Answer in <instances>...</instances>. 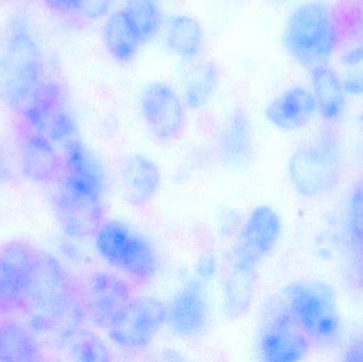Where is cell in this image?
Here are the masks:
<instances>
[{
	"instance_id": "1",
	"label": "cell",
	"mask_w": 363,
	"mask_h": 362,
	"mask_svg": "<svg viewBox=\"0 0 363 362\" xmlns=\"http://www.w3.org/2000/svg\"><path fill=\"white\" fill-rule=\"evenodd\" d=\"M28 314L38 331L61 329L72 336L89 319L84 287L55 256L40 252L28 286Z\"/></svg>"
},
{
	"instance_id": "2",
	"label": "cell",
	"mask_w": 363,
	"mask_h": 362,
	"mask_svg": "<svg viewBox=\"0 0 363 362\" xmlns=\"http://www.w3.org/2000/svg\"><path fill=\"white\" fill-rule=\"evenodd\" d=\"M0 80L4 101L21 115L44 82V62L40 45L26 19L9 23L0 55Z\"/></svg>"
},
{
	"instance_id": "3",
	"label": "cell",
	"mask_w": 363,
	"mask_h": 362,
	"mask_svg": "<svg viewBox=\"0 0 363 362\" xmlns=\"http://www.w3.org/2000/svg\"><path fill=\"white\" fill-rule=\"evenodd\" d=\"M283 44L303 67L311 70L328 63L339 46L332 6L313 0L294 9L284 28Z\"/></svg>"
},
{
	"instance_id": "4",
	"label": "cell",
	"mask_w": 363,
	"mask_h": 362,
	"mask_svg": "<svg viewBox=\"0 0 363 362\" xmlns=\"http://www.w3.org/2000/svg\"><path fill=\"white\" fill-rule=\"evenodd\" d=\"M283 298L311 344L332 346L341 337L336 291L322 281H298L288 285Z\"/></svg>"
},
{
	"instance_id": "5",
	"label": "cell",
	"mask_w": 363,
	"mask_h": 362,
	"mask_svg": "<svg viewBox=\"0 0 363 362\" xmlns=\"http://www.w3.org/2000/svg\"><path fill=\"white\" fill-rule=\"evenodd\" d=\"M342 171V148L333 131L323 132L315 142L298 148L289 161L290 181L303 197L330 193L340 182Z\"/></svg>"
},
{
	"instance_id": "6",
	"label": "cell",
	"mask_w": 363,
	"mask_h": 362,
	"mask_svg": "<svg viewBox=\"0 0 363 362\" xmlns=\"http://www.w3.org/2000/svg\"><path fill=\"white\" fill-rule=\"evenodd\" d=\"M100 255L135 284H146L157 276L160 257L153 244L121 221L104 223L96 234Z\"/></svg>"
},
{
	"instance_id": "7",
	"label": "cell",
	"mask_w": 363,
	"mask_h": 362,
	"mask_svg": "<svg viewBox=\"0 0 363 362\" xmlns=\"http://www.w3.org/2000/svg\"><path fill=\"white\" fill-rule=\"evenodd\" d=\"M19 116L25 125L46 136L55 146L65 149L80 140L67 96L55 81L45 80Z\"/></svg>"
},
{
	"instance_id": "8",
	"label": "cell",
	"mask_w": 363,
	"mask_h": 362,
	"mask_svg": "<svg viewBox=\"0 0 363 362\" xmlns=\"http://www.w3.org/2000/svg\"><path fill=\"white\" fill-rule=\"evenodd\" d=\"M311 341L290 312L284 298L267 304L258 338V354L264 361L292 362L304 358Z\"/></svg>"
},
{
	"instance_id": "9",
	"label": "cell",
	"mask_w": 363,
	"mask_h": 362,
	"mask_svg": "<svg viewBox=\"0 0 363 362\" xmlns=\"http://www.w3.org/2000/svg\"><path fill=\"white\" fill-rule=\"evenodd\" d=\"M166 323V305L152 297L132 298L108 327L111 340L128 350L150 346Z\"/></svg>"
},
{
	"instance_id": "10",
	"label": "cell",
	"mask_w": 363,
	"mask_h": 362,
	"mask_svg": "<svg viewBox=\"0 0 363 362\" xmlns=\"http://www.w3.org/2000/svg\"><path fill=\"white\" fill-rule=\"evenodd\" d=\"M140 111L149 132L157 140L170 142L183 133L185 104L169 85L160 82L149 84L140 96Z\"/></svg>"
},
{
	"instance_id": "11",
	"label": "cell",
	"mask_w": 363,
	"mask_h": 362,
	"mask_svg": "<svg viewBox=\"0 0 363 362\" xmlns=\"http://www.w3.org/2000/svg\"><path fill=\"white\" fill-rule=\"evenodd\" d=\"M281 218L267 205L256 208L241 229L235 249L234 265L257 270L272 252L281 235Z\"/></svg>"
},
{
	"instance_id": "12",
	"label": "cell",
	"mask_w": 363,
	"mask_h": 362,
	"mask_svg": "<svg viewBox=\"0 0 363 362\" xmlns=\"http://www.w3.org/2000/svg\"><path fill=\"white\" fill-rule=\"evenodd\" d=\"M208 322V304L200 278L188 283L166 305L165 325L179 337H200Z\"/></svg>"
},
{
	"instance_id": "13",
	"label": "cell",
	"mask_w": 363,
	"mask_h": 362,
	"mask_svg": "<svg viewBox=\"0 0 363 362\" xmlns=\"http://www.w3.org/2000/svg\"><path fill=\"white\" fill-rule=\"evenodd\" d=\"M21 169L30 180L43 184L61 181L63 157L46 136L25 125L18 136Z\"/></svg>"
},
{
	"instance_id": "14",
	"label": "cell",
	"mask_w": 363,
	"mask_h": 362,
	"mask_svg": "<svg viewBox=\"0 0 363 362\" xmlns=\"http://www.w3.org/2000/svg\"><path fill=\"white\" fill-rule=\"evenodd\" d=\"M60 227L72 238L96 235L104 225V200L70 193L61 187L53 199Z\"/></svg>"
},
{
	"instance_id": "15",
	"label": "cell",
	"mask_w": 363,
	"mask_h": 362,
	"mask_svg": "<svg viewBox=\"0 0 363 362\" xmlns=\"http://www.w3.org/2000/svg\"><path fill=\"white\" fill-rule=\"evenodd\" d=\"M62 187L70 193L104 200L106 174L95 155L80 140L64 149Z\"/></svg>"
},
{
	"instance_id": "16",
	"label": "cell",
	"mask_w": 363,
	"mask_h": 362,
	"mask_svg": "<svg viewBox=\"0 0 363 362\" xmlns=\"http://www.w3.org/2000/svg\"><path fill=\"white\" fill-rule=\"evenodd\" d=\"M84 291L89 320L104 329L133 298L130 285L108 272L94 273Z\"/></svg>"
},
{
	"instance_id": "17",
	"label": "cell",
	"mask_w": 363,
	"mask_h": 362,
	"mask_svg": "<svg viewBox=\"0 0 363 362\" xmlns=\"http://www.w3.org/2000/svg\"><path fill=\"white\" fill-rule=\"evenodd\" d=\"M119 183L125 199L133 206L143 208L159 193L161 172L155 162L145 155L131 154L121 166Z\"/></svg>"
},
{
	"instance_id": "18",
	"label": "cell",
	"mask_w": 363,
	"mask_h": 362,
	"mask_svg": "<svg viewBox=\"0 0 363 362\" xmlns=\"http://www.w3.org/2000/svg\"><path fill=\"white\" fill-rule=\"evenodd\" d=\"M315 112L317 103L313 91L294 86L271 101L266 110V117L277 129L296 131L304 128Z\"/></svg>"
},
{
	"instance_id": "19",
	"label": "cell",
	"mask_w": 363,
	"mask_h": 362,
	"mask_svg": "<svg viewBox=\"0 0 363 362\" xmlns=\"http://www.w3.org/2000/svg\"><path fill=\"white\" fill-rule=\"evenodd\" d=\"M220 157L225 165L245 167L253 157V131L245 111H234L224 123L218 142Z\"/></svg>"
},
{
	"instance_id": "20",
	"label": "cell",
	"mask_w": 363,
	"mask_h": 362,
	"mask_svg": "<svg viewBox=\"0 0 363 362\" xmlns=\"http://www.w3.org/2000/svg\"><path fill=\"white\" fill-rule=\"evenodd\" d=\"M313 94L320 116L328 123L339 120L347 108L342 78L326 64L311 69Z\"/></svg>"
},
{
	"instance_id": "21",
	"label": "cell",
	"mask_w": 363,
	"mask_h": 362,
	"mask_svg": "<svg viewBox=\"0 0 363 362\" xmlns=\"http://www.w3.org/2000/svg\"><path fill=\"white\" fill-rule=\"evenodd\" d=\"M42 251L29 242L11 240L0 246V276L27 291Z\"/></svg>"
},
{
	"instance_id": "22",
	"label": "cell",
	"mask_w": 363,
	"mask_h": 362,
	"mask_svg": "<svg viewBox=\"0 0 363 362\" xmlns=\"http://www.w3.org/2000/svg\"><path fill=\"white\" fill-rule=\"evenodd\" d=\"M104 45L113 59L121 63H129L145 44L125 9L113 13L104 31Z\"/></svg>"
},
{
	"instance_id": "23",
	"label": "cell",
	"mask_w": 363,
	"mask_h": 362,
	"mask_svg": "<svg viewBox=\"0 0 363 362\" xmlns=\"http://www.w3.org/2000/svg\"><path fill=\"white\" fill-rule=\"evenodd\" d=\"M40 358V344L29 329L13 319L0 320V361L33 362Z\"/></svg>"
},
{
	"instance_id": "24",
	"label": "cell",
	"mask_w": 363,
	"mask_h": 362,
	"mask_svg": "<svg viewBox=\"0 0 363 362\" xmlns=\"http://www.w3.org/2000/svg\"><path fill=\"white\" fill-rule=\"evenodd\" d=\"M165 42L174 55L183 59H194L202 49L204 33L200 23L194 17L172 15L166 21Z\"/></svg>"
},
{
	"instance_id": "25",
	"label": "cell",
	"mask_w": 363,
	"mask_h": 362,
	"mask_svg": "<svg viewBox=\"0 0 363 362\" xmlns=\"http://www.w3.org/2000/svg\"><path fill=\"white\" fill-rule=\"evenodd\" d=\"M256 270L245 269L233 264L224 285V312L230 319L245 316L254 298Z\"/></svg>"
},
{
	"instance_id": "26",
	"label": "cell",
	"mask_w": 363,
	"mask_h": 362,
	"mask_svg": "<svg viewBox=\"0 0 363 362\" xmlns=\"http://www.w3.org/2000/svg\"><path fill=\"white\" fill-rule=\"evenodd\" d=\"M339 49L363 45V0H337L332 6Z\"/></svg>"
},
{
	"instance_id": "27",
	"label": "cell",
	"mask_w": 363,
	"mask_h": 362,
	"mask_svg": "<svg viewBox=\"0 0 363 362\" xmlns=\"http://www.w3.org/2000/svg\"><path fill=\"white\" fill-rule=\"evenodd\" d=\"M125 10L142 36L143 42L152 40L163 25L159 0H127Z\"/></svg>"
},
{
	"instance_id": "28",
	"label": "cell",
	"mask_w": 363,
	"mask_h": 362,
	"mask_svg": "<svg viewBox=\"0 0 363 362\" xmlns=\"http://www.w3.org/2000/svg\"><path fill=\"white\" fill-rule=\"evenodd\" d=\"M219 72L213 63L201 66L186 85L184 104L191 110L204 106L217 89Z\"/></svg>"
},
{
	"instance_id": "29",
	"label": "cell",
	"mask_w": 363,
	"mask_h": 362,
	"mask_svg": "<svg viewBox=\"0 0 363 362\" xmlns=\"http://www.w3.org/2000/svg\"><path fill=\"white\" fill-rule=\"evenodd\" d=\"M27 310V291L0 276V315L13 316Z\"/></svg>"
},
{
	"instance_id": "30",
	"label": "cell",
	"mask_w": 363,
	"mask_h": 362,
	"mask_svg": "<svg viewBox=\"0 0 363 362\" xmlns=\"http://www.w3.org/2000/svg\"><path fill=\"white\" fill-rule=\"evenodd\" d=\"M74 355L80 361H110L111 355L104 342L94 336L81 338L74 348Z\"/></svg>"
},
{
	"instance_id": "31",
	"label": "cell",
	"mask_w": 363,
	"mask_h": 362,
	"mask_svg": "<svg viewBox=\"0 0 363 362\" xmlns=\"http://www.w3.org/2000/svg\"><path fill=\"white\" fill-rule=\"evenodd\" d=\"M112 0H79L76 15L87 19L97 21L110 10Z\"/></svg>"
},
{
	"instance_id": "32",
	"label": "cell",
	"mask_w": 363,
	"mask_h": 362,
	"mask_svg": "<svg viewBox=\"0 0 363 362\" xmlns=\"http://www.w3.org/2000/svg\"><path fill=\"white\" fill-rule=\"evenodd\" d=\"M343 86L347 96L363 95V64L358 67L349 69L347 74H345L342 78Z\"/></svg>"
},
{
	"instance_id": "33",
	"label": "cell",
	"mask_w": 363,
	"mask_h": 362,
	"mask_svg": "<svg viewBox=\"0 0 363 362\" xmlns=\"http://www.w3.org/2000/svg\"><path fill=\"white\" fill-rule=\"evenodd\" d=\"M340 51L341 65L345 69H353L363 64V45H355V46L345 47V48L339 49Z\"/></svg>"
},
{
	"instance_id": "34",
	"label": "cell",
	"mask_w": 363,
	"mask_h": 362,
	"mask_svg": "<svg viewBox=\"0 0 363 362\" xmlns=\"http://www.w3.org/2000/svg\"><path fill=\"white\" fill-rule=\"evenodd\" d=\"M53 12L62 15H76L79 0H43Z\"/></svg>"
},
{
	"instance_id": "35",
	"label": "cell",
	"mask_w": 363,
	"mask_h": 362,
	"mask_svg": "<svg viewBox=\"0 0 363 362\" xmlns=\"http://www.w3.org/2000/svg\"><path fill=\"white\" fill-rule=\"evenodd\" d=\"M216 264L213 259H207L206 261H203L201 263L200 268L198 269V278H207L215 273Z\"/></svg>"
},
{
	"instance_id": "36",
	"label": "cell",
	"mask_w": 363,
	"mask_h": 362,
	"mask_svg": "<svg viewBox=\"0 0 363 362\" xmlns=\"http://www.w3.org/2000/svg\"><path fill=\"white\" fill-rule=\"evenodd\" d=\"M11 178H12V172H11L10 168L6 165L4 157L0 153V182L9 181Z\"/></svg>"
},
{
	"instance_id": "37",
	"label": "cell",
	"mask_w": 363,
	"mask_h": 362,
	"mask_svg": "<svg viewBox=\"0 0 363 362\" xmlns=\"http://www.w3.org/2000/svg\"><path fill=\"white\" fill-rule=\"evenodd\" d=\"M270 1L274 2V4H285L287 0H270Z\"/></svg>"
},
{
	"instance_id": "38",
	"label": "cell",
	"mask_w": 363,
	"mask_h": 362,
	"mask_svg": "<svg viewBox=\"0 0 363 362\" xmlns=\"http://www.w3.org/2000/svg\"><path fill=\"white\" fill-rule=\"evenodd\" d=\"M360 120H362V127H363V114H362V119H360Z\"/></svg>"
},
{
	"instance_id": "39",
	"label": "cell",
	"mask_w": 363,
	"mask_h": 362,
	"mask_svg": "<svg viewBox=\"0 0 363 362\" xmlns=\"http://www.w3.org/2000/svg\"><path fill=\"white\" fill-rule=\"evenodd\" d=\"M362 193H363V188H362Z\"/></svg>"
}]
</instances>
